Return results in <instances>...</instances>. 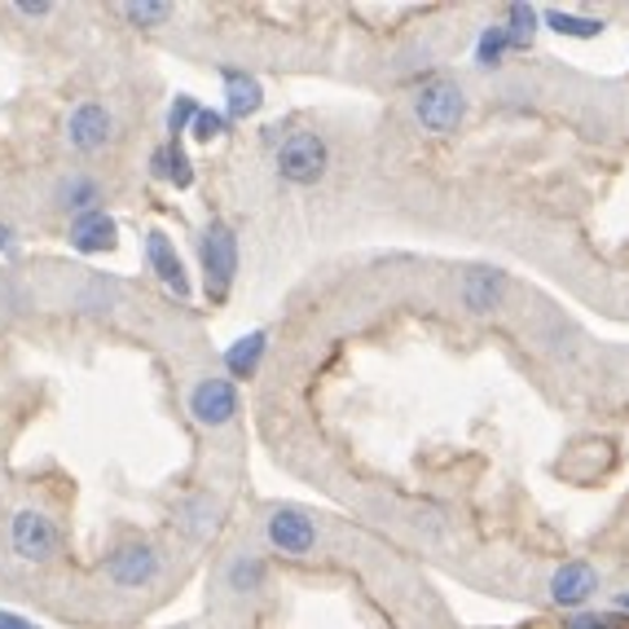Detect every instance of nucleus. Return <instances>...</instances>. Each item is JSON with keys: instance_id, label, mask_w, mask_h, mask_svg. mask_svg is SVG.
<instances>
[{"instance_id": "obj_14", "label": "nucleus", "mask_w": 629, "mask_h": 629, "mask_svg": "<svg viewBox=\"0 0 629 629\" xmlns=\"http://www.w3.org/2000/svg\"><path fill=\"white\" fill-rule=\"evenodd\" d=\"M62 212H75V216H84V212H97V203H102V190H97V181L93 177H66L62 185H57V199H53Z\"/></svg>"}, {"instance_id": "obj_16", "label": "nucleus", "mask_w": 629, "mask_h": 629, "mask_svg": "<svg viewBox=\"0 0 629 629\" xmlns=\"http://www.w3.org/2000/svg\"><path fill=\"white\" fill-rule=\"evenodd\" d=\"M154 172L168 177L177 190H190V185H194V172H190V159H185L181 141H168V150L154 154Z\"/></svg>"}, {"instance_id": "obj_24", "label": "nucleus", "mask_w": 629, "mask_h": 629, "mask_svg": "<svg viewBox=\"0 0 629 629\" xmlns=\"http://www.w3.org/2000/svg\"><path fill=\"white\" fill-rule=\"evenodd\" d=\"M568 629H612L608 617H573V621H564Z\"/></svg>"}, {"instance_id": "obj_23", "label": "nucleus", "mask_w": 629, "mask_h": 629, "mask_svg": "<svg viewBox=\"0 0 629 629\" xmlns=\"http://www.w3.org/2000/svg\"><path fill=\"white\" fill-rule=\"evenodd\" d=\"M221 132H225V115H221V110H199L194 137H199V141H212V137H221Z\"/></svg>"}, {"instance_id": "obj_10", "label": "nucleus", "mask_w": 629, "mask_h": 629, "mask_svg": "<svg viewBox=\"0 0 629 629\" xmlns=\"http://www.w3.org/2000/svg\"><path fill=\"white\" fill-rule=\"evenodd\" d=\"M599 590V573L590 568V564H564L555 577H551V599L559 604V608H582L590 595Z\"/></svg>"}, {"instance_id": "obj_7", "label": "nucleus", "mask_w": 629, "mask_h": 629, "mask_svg": "<svg viewBox=\"0 0 629 629\" xmlns=\"http://www.w3.org/2000/svg\"><path fill=\"white\" fill-rule=\"evenodd\" d=\"M110 110L102 106V102H79L75 110H71V119H66V141L79 150V154H93V150H102L106 141H110Z\"/></svg>"}, {"instance_id": "obj_11", "label": "nucleus", "mask_w": 629, "mask_h": 629, "mask_svg": "<svg viewBox=\"0 0 629 629\" xmlns=\"http://www.w3.org/2000/svg\"><path fill=\"white\" fill-rule=\"evenodd\" d=\"M221 75H225V115L230 119H247V115H256L265 106V88H260L256 75L234 71V66H225Z\"/></svg>"}, {"instance_id": "obj_6", "label": "nucleus", "mask_w": 629, "mask_h": 629, "mask_svg": "<svg viewBox=\"0 0 629 629\" xmlns=\"http://www.w3.org/2000/svg\"><path fill=\"white\" fill-rule=\"evenodd\" d=\"M106 577L124 590H141L159 577V555L146 546V542H124L119 551H110L106 559Z\"/></svg>"}, {"instance_id": "obj_15", "label": "nucleus", "mask_w": 629, "mask_h": 629, "mask_svg": "<svg viewBox=\"0 0 629 629\" xmlns=\"http://www.w3.org/2000/svg\"><path fill=\"white\" fill-rule=\"evenodd\" d=\"M265 348H269V334H265V330L243 334V339H238V343L225 352L230 374H234V379H252V374H256V365H260V356H265Z\"/></svg>"}, {"instance_id": "obj_18", "label": "nucleus", "mask_w": 629, "mask_h": 629, "mask_svg": "<svg viewBox=\"0 0 629 629\" xmlns=\"http://www.w3.org/2000/svg\"><path fill=\"white\" fill-rule=\"evenodd\" d=\"M502 31H507L511 49H529V40H533V31H537V9H533V4H511Z\"/></svg>"}, {"instance_id": "obj_5", "label": "nucleus", "mask_w": 629, "mask_h": 629, "mask_svg": "<svg viewBox=\"0 0 629 629\" xmlns=\"http://www.w3.org/2000/svg\"><path fill=\"white\" fill-rule=\"evenodd\" d=\"M190 414L203 427H225L238 414V387L230 379H199L190 387Z\"/></svg>"}, {"instance_id": "obj_28", "label": "nucleus", "mask_w": 629, "mask_h": 629, "mask_svg": "<svg viewBox=\"0 0 629 629\" xmlns=\"http://www.w3.org/2000/svg\"><path fill=\"white\" fill-rule=\"evenodd\" d=\"M4 243H9V230H4V225H0V247H4Z\"/></svg>"}, {"instance_id": "obj_2", "label": "nucleus", "mask_w": 629, "mask_h": 629, "mask_svg": "<svg viewBox=\"0 0 629 629\" xmlns=\"http://www.w3.org/2000/svg\"><path fill=\"white\" fill-rule=\"evenodd\" d=\"M330 168V146L317 132H291L278 150V177L291 185H317Z\"/></svg>"}, {"instance_id": "obj_21", "label": "nucleus", "mask_w": 629, "mask_h": 629, "mask_svg": "<svg viewBox=\"0 0 629 629\" xmlns=\"http://www.w3.org/2000/svg\"><path fill=\"white\" fill-rule=\"evenodd\" d=\"M507 49H511L507 31H502V26H489V31L480 35V44H476V62H480V66H498Z\"/></svg>"}, {"instance_id": "obj_8", "label": "nucleus", "mask_w": 629, "mask_h": 629, "mask_svg": "<svg viewBox=\"0 0 629 629\" xmlns=\"http://www.w3.org/2000/svg\"><path fill=\"white\" fill-rule=\"evenodd\" d=\"M269 542L282 551V555H309L317 546V529L313 520L296 507H278L269 515Z\"/></svg>"}, {"instance_id": "obj_26", "label": "nucleus", "mask_w": 629, "mask_h": 629, "mask_svg": "<svg viewBox=\"0 0 629 629\" xmlns=\"http://www.w3.org/2000/svg\"><path fill=\"white\" fill-rule=\"evenodd\" d=\"M18 13H26V18H44V13H53V4H18Z\"/></svg>"}, {"instance_id": "obj_27", "label": "nucleus", "mask_w": 629, "mask_h": 629, "mask_svg": "<svg viewBox=\"0 0 629 629\" xmlns=\"http://www.w3.org/2000/svg\"><path fill=\"white\" fill-rule=\"evenodd\" d=\"M617 608H621V612H629V595H621V599H617Z\"/></svg>"}, {"instance_id": "obj_17", "label": "nucleus", "mask_w": 629, "mask_h": 629, "mask_svg": "<svg viewBox=\"0 0 629 629\" xmlns=\"http://www.w3.org/2000/svg\"><path fill=\"white\" fill-rule=\"evenodd\" d=\"M546 26L573 40H595L604 31V18H582V13H564V9H546Z\"/></svg>"}, {"instance_id": "obj_3", "label": "nucleus", "mask_w": 629, "mask_h": 629, "mask_svg": "<svg viewBox=\"0 0 629 629\" xmlns=\"http://www.w3.org/2000/svg\"><path fill=\"white\" fill-rule=\"evenodd\" d=\"M203 274H207V296L225 300L238 274V238L225 221H212L203 234Z\"/></svg>"}, {"instance_id": "obj_9", "label": "nucleus", "mask_w": 629, "mask_h": 629, "mask_svg": "<svg viewBox=\"0 0 629 629\" xmlns=\"http://www.w3.org/2000/svg\"><path fill=\"white\" fill-rule=\"evenodd\" d=\"M146 260H150V269L159 274V282L168 287V291H177L181 300L190 296V278H185V265H181V256H177V247L159 234V230H150L146 234Z\"/></svg>"}, {"instance_id": "obj_19", "label": "nucleus", "mask_w": 629, "mask_h": 629, "mask_svg": "<svg viewBox=\"0 0 629 629\" xmlns=\"http://www.w3.org/2000/svg\"><path fill=\"white\" fill-rule=\"evenodd\" d=\"M225 582H230V590H238V595H247V590H260V586H265V564H260L256 555H238V559L230 564Z\"/></svg>"}, {"instance_id": "obj_22", "label": "nucleus", "mask_w": 629, "mask_h": 629, "mask_svg": "<svg viewBox=\"0 0 629 629\" xmlns=\"http://www.w3.org/2000/svg\"><path fill=\"white\" fill-rule=\"evenodd\" d=\"M194 119H199V102L181 93V97L172 102V110H168V132H172V141H181V132L194 128Z\"/></svg>"}, {"instance_id": "obj_1", "label": "nucleus", "mask_w": 629, "mask_h": 629, "mask_svg": "<svg viewBox=\"0 0 629 629\" xmlns=\"http://www.w3.org/2000/svg\"><path fill=\"white\" fill-rule=\"evenodd\" d=\"M414 115L427 132H458V124L467 119V97L454 79H431L414 93Z\"/></svg>"}, {"instance_id": "obj_20", "label": "nucleus", "mask_w": 629, "mask_h": 629, "mask_svg": "<svg viewBox=\"0 0 629 629\" xmlns=\"http://www.w3.org/2000/svg\"><path fill=\"white\" fill-rule=\"evenodd\" d=\"M119 13H124L128 22H137V26H163V22L172 18V4L146 0V4H119Z\"/></svg>"}, {"instance_id": "obj_13", "label": "nucleus", "mask_w": 629, "mask_h": 629, "mask_svg": "<svg viewBox=\"0 0 629 629\" xmlns=\"http://www.w3.org/2000/svg\"><path fill=\"white\" fill-rule=\"evenodd\" d=\"M502 296H507V274H498V269H471L462 278V305L471 313H493L502 305Z\"/></svg>"}, {"instance_id": "obj_4", "label": "nucleus", "mask_w": 629, "mask_h": 629, "mask_svg": "<svg viewBox=\"0 0 629 629\" xmlns=\"http://www.w3.org/2000/svg\"><path fill=\"white\" fill-rule=\"evenodd\" d=\"M9 546H13L18 559L44 564V559L57 551V529H53V520H49L44 511L26 507V511H18V515L9 520Z\"/></svg>"}, {"instance_id": "obj_12", "label": "nucleus", "mask_w": 629, "mask_h": 629, "mask_svg": "<svg viewBox=\"0 0 629 629\" xmlns=\"http://www.w3.org/2000/svg\"><path fill=\"white\" fill-rule=\"evenodd\" d=\"M115 221L97 207V212H84V216H75L71 221V247L75 252H84V256H97V252H110L115 247Z\"/></svg>"}, {"instance_id": "obj_25", "label": "nucleus", "mask_w": 629, "mask_h": 629, "mask_svg": "<svg viewBox=\"0 0 629 629\" xmlns=\"http://www.w3.org/2000/svg\"><path fill=\"white\" fill-rule=\"evenodd\" d=\"M0 629H35V626H31L26 617H18V612H4V608H0Z\"/></svg>"}]
</instances>
